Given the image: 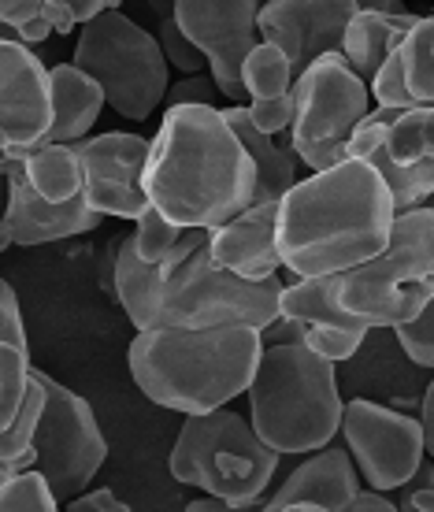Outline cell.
Instances as JSON below:
<instances>
[{
  "mask_svg": "<svg viewBox=\"0 0 434 512\" xmlns=\"http://www.w3.org/2000/svg\"><path fill=\"white\" fill-rule=\"evenodd\" d=\"M394 334H397V342H401V349H405V357H409L412 364H420V368H434V305L423 308L416 320L394 327Z\"/></svg>",
  "mask_w": 434,
  "mask_h": 512,
  "instance_id": "d6a6232c",
  "label": "cell"
},
{
  "mask_svg": "<svg viewBox=\"0 0 434 512\" xmlns=\"http://www.w3.org/2000/svg\"><path fill=\"white\" fill-rule=\"evenodd\" d=\"M0 153H8V138L4 134H0Z\"/></svg>",
  "mask_w": 434,
  "mask_h": 512,
  "instance_id": "7dc6e473",
  "label": "cell"
},
{
  "mask_svg": "<svg viewBox=\"0 0 434 512\" xmlns=\"http://www.w3.org/2000/svg\"><path fill=\"white\" fill-rule=\"evenodd\" d=\"M397 67L405 78L416 108H431L434 101V19H416L397 41Z\"/></svg>",
  "mask_w": 434,
  "mask_h": 512,
  "instance_id": "d4e9b609",
  "label": "cell"
},
{
  "mask_svg": "<svg viewBox=\"0 0 434 512\" xmlns=\"http://www.w3.org/2000/svg\"><path fill=\"white\" fill-rule=\"evenodd\" d=\"M245 112H249V123H253L256 134L275 138L279 130H290V119H294V97L282 93V97H271V101H253Z\"/></svg>",
  "mask_w": 434,
  "mask_h": 512,
  "instance_id": "836d02e7",
  "label": "cell"
},
{
  "mask_svg": "<svg viewBox=\"0 0 434 512\" xmlns=\"http://www.w3.org/2000/svg\"><path fill=\"white\" fill-rule=\"evenodd\" d=\"M342 512H397V505L390 498H383V494H375V490H360Z\"/></svg>",
  "mask_w": 434,
  "mask_h": 512,
  "instance_id": "60d3db41",
  "label": "cell"
},
{
  "mask_svg": "<svg viewBox=\"0 0 434 512\" xmlns=\"http://www.w3.org/2000/svg\"><path fill=\"white\" fill-rule=\"evenodd\" d=\"M26 390H30V349L0 346V431L15 423Z\"/></svg>",
  "mask_w": 434,
  "mask_h": 512,
  "instance_id": "83f0119b",
  "label": "cell"
},
{
  "mask_svg": "<svg viewBox=\"0 0 434 512\" xmlns=\"http://www.w3.org/2000/svg\"><path fill=\"white\" fill-rule=\"evenodd\" d=\"M130 242H134V253H138L145 264L160 268L164 256L182 242V231L175 227V223H167L160 212L145 208V216L138 219V231L130 234Z\"/></svg>",
  "mask_w": 434,
  "mask_h": 512,
  "instance_id": "f546056e",
  "label": "cell"
},
{
  "mask_svg": "<svg viewBox=\"0 0 434 512\" xmlns=\"http://www.w3.org/2000/svg\"><path fill=\"white\" fill-rule=\"evenodd\" d=\"M0 512H60V501L34 468H26L0 487Z\"/></svg>",
  "mask_w": 434,
  "mask_h": 512,
  "instance_id": "f1b7e54d",
  "label": "cell"
},
{
  "mask_svg": "<svg viewBox=\"0 0 434 512\" xmlns=\"http://www.w3.org/2000/svg\"><path fill=\"white\" fill-rule=\"evenodd\" d=\"M141 193L179 231H216L249 208L253 164L219 108L179 104L149 141Z\"/></svg>",
  "mask_w": 434,
  "mask_h": 512,
  "instance_id": "7a4b0ae2",
  "label": "cell"
},
{
  "mask_svg": "<svg viewBox=\"0 0 434 512\" xmlns=\"http://www.w3.org/2000/svg\"><path fill=\"white\" fill-rule=\"evenodd\" d=\"M52 127L49 67L15 38H0V134L8 138L12 164L41 149Z\"/></svg>",
  "mask_w": 434,
  "mask_h": 512,
  "instance_id": "9a60e30c",
  "label": "cell"
},
{
  "mask_svg": "<svg viewBox=\"0 0 434 512\" xmlns=\"http://www.w3.org/2000/svg\"><path fill=\"white\" fill-rule=\"evenodd\" d=\"M279 275L264 282H245L227 275L212 264L208 249H193L179 268L160 282V305H156L149 331H205V327H249L264 331L279 320Z\"/></svg>",
  "mask_w": 434,
  "mask_h": 512,
  "instance_id": "ba28073f",
  "label": "cell"
},
{
  "mask_svg": "<svg viewBox=\"0 0 434 512\" xmlns=\"http://www.w3.org/2000/svg\"><path fill=\"white\" fill-rule=\"evenodd\" d=\"M41 15H45V23H49L52 34H71V30H78V26L71 23V12H67L64 0H45V4H41Z\"/></svg>",
  "mask_w": 434,
  "mask_h": 512,
  "instance_id": "f35d334b",
  "label": "cell"
},
{
  "mask_svg": "<svg viewBox=\"0 0 434 512\" xmlns=\"http://www.w3.org/2000/svg\"><path fill=\"white\" fill-rule=\"evenodd\" d=\"M186 512H234V509H227V505L216 501V498H201V501H190Z\"/></svg>",
  "mask_w": 434,
  "mask_h": 512,
  "instance_id": "ee69618b",
  "label": "cell"
},
{
  "mask_svg": "<svg viewBox=\"0 0 434 512\" xmlns=\"http://www.w3.org/2000/svg\"><path fill=\"white\" fill-rule=\"evenodd\" d=\"M41 4L45 0H4L0 4V26L15 30L19 45H38V41L52 38L49 23L41 15Z\"/></svg>",
  "mask_w": 434,
  "mask_h": 512,
  "instance_id": "4dcf8cb0",
  "label": "cell"
},
{
  "mask_svg": "<svg viewBox=\"0 0 434 512\" xmlns=\"http://www.w3.org/2000/svg\"><path fill=\"white\" fill-rule=\"evenodd\" d=\"M167 464L182 487H201L208 498L238 512L260 501V494L271 487L279 453H271L256 438L242 412L216 409L182 420Z\"/></svg>",
  "mask_w": 434,
  "mask_h": 512,
  "instance_id": "8992f818",
  "label": "cell"
},
{
  "mask_svg": "<svg viewBox=\"0 0 434 512\" xmlns=\"http://www.w3.org/2000/svg\"><path fill=\"white\" fill-rule=\"evenodd\" d=\"M8 245H12V234H8V223H4V219H0V253H4V249H8Z\"/></svg>",
  "mask_w": 434,
  "mask_h": 512,
  "instance_id": "f6af8a7d",
  "label": "cell"
},
{
  "mask_svg": "<svg viewBox=\"0 0 434 512\" xmlns=\"http://www.w3.org/2000/svg\"><path fill=\"white\" fill-rule=\"evenodd\" d=\"M338 305L364 327H401L434 305V212L394 216L386 249L338 275Z\"/></svg>",
  "mask_w": 434,
  "mask_h": 512,
  "instance_id": "5b68a950",
  "label": "cell"
},
{
  "mask_svg": "<svg viewBox=\"0 0 434 512\" xmlns=\"http://www.w3.org/2000/svg\"><path fill=\"white\" fill-rule=\"evenodd\" d=\"M212 264L234 279L264 282L275 279L279 253H275V205H249L242 216L227 219L223 227L208 231L205 242Z\"/></svg>",
  "mask_w": 434,
  "mask_h": 512,
  "instance_id": "e0dca14e",
  "label": "cell"
},
{
  "mask_svg": "<svg viewBox=\"0 0 434 512\" xmlns=\"http://www.w3.org/2000/svg\"><path fill=\"white\" fill-rule=\"evenodd\" d=\"M38 383L45 390V405L34 427V472L45 479L52 498L67 505L86 494L93 475L101 472V464L108 461V442L86 397L45 372H38Z\"/></svg>",
  "mask_w": 434,
  "mask_h": 512,
  "instance_id": "30bf717a",
  "label": "cell"
},
{
  "mask_svg": "<svg viewBox=\"0 0 434 512\" xmlns=\"http://www.w3.org/2000/svg\"><path fill=\"white\" fill-rule=\"evenodd\" d=\"M420 435H423V449H427V457L434 453V386L423 390V405H420Z\"/></svg>",
  "mask_w": 434,
  "mask_h": 512,
  "instance_id": "b9f144b4",
  "label": "cell"
},
{
  "mask_svg": "<svg viewBox=\"0 0 434 512\" xmlns=\"http://www.w3.org/2000/svg\"><path fill=\"white\" fill-rule=\"evenodd\" d=\"M156 45H160V56H164V64L175 67L179 75L193 78V75H201V71H205V60H201V52H197L190 41L182 38V30L175 26V19H171V15H167L164 23H160Z\"/></svg>",
  "mask_w": 434,
  "mask_h": 512,
  "instance_id": "1f68e13d",
  "label": "cell"
},
{
  "mask_svg": "<svg viewBox=\"0 0 434 512\" xmlns=\"http://www.w3.org/2000/svg\"><path fill=\"white\" fill-rule=\"evenodd\" d=\"M78 167H82V201L97 216L134 219L145 216V193H141V171L149 156V141L141 134H97L75 145Z\"/></svg>",
  "mask_w": 434,
  "mask_h": 512,
  "instance_id": "4fadbf2b",
  "label": "cell"
},
{
  "mask_svg": "<svg viewBox=\"0 0 434 512\" xmlns=\"http://www.w3.org/2000/svg\"><path fill=\"white\" fill-rule=\"evenodd\" d=\"M64 512H130V505L115 490L101 487V490H90V494H78L75 501H67Z\"/></svg>",
  "mask_w": 434,
  "mask_h": 512,
  "instance_id": "8d00e7d4",
  "label": "cell"
},
{
  "mask_svg": "<svg viewBox=\"0 0 434 512\" xmlns=\"http://www.w3.org/2000/svg\"><path fill=\"white\" fill-rule=\"evenodd\" d=\"M49 97H52V127L41 145H78L86 141L93 123L101 119L104 97L90 78L71 64L49 67Z\"/></svg>",
  "mask_w": 434,
  "mask_h": 512,
  "instance_id": "44dd1931",
  "label": "cell"
},
{
  "mask_svg": "<svg viewBox=\"0 0 434 512\" xmlns=\"http://www.w3.org/2000/svg\"><path fill=\"white\" fill-rule=\"evenodd\" d=\"M338 431L345 435V446H349L345 453L357 475L375 494L409 487L420 464L427 461L416 416H405V412L364 401V397L342 405Z\"/></svg>",
  "mask_w": 434,
  "mask_h": 512,
  "instance_id": "8fae6325",
  "label": "cell"
},
{
  "mask_svg": "<svg viewBox=\"0 0 434 512\" xmlns=\"http://www.w3.org/2000/svg\"><path fill=\"white\" fill-rule=\"evenodd\" d=\"M357 0H271L256 8V38L286 56L290 75H305L320 56L342 49V30Z\"/></svg>",
  "mask_w": 434,
  "mask_h": 512,
  "instance_id": "5bb4252c",
  "label": "cell"
},
{
  "mask_svg": "<svg viewBox=\"0 0 434 512\" xmlns=\"http://www.w3.org/2000/svg\"><path fill=\"white\" fill-rule=\"evenodd\" d=\"M0 346L30 349L26 346V327H23V312H19V297H15V290L4 279H0Z\"/></svg>",
  "mask_w": 434,
  "mask_h": 512,
  "instance_id": "e575fe53",
  "label": "cell"
},
{
  "mask_svg": "<svg viewBox=\"0 0 434 512\" xmlns=\"http://www.w3.org/2000/svg\"><path fill=\"white\" fill-rule=\"evenodd\" d=\"M294 86V75H290V64L275 45H256L242 64V90L253 97V101H271V97H282Z\"/></svg>",
  "mask_w": 434,
  "mask_h": 512,
  "instance_id": "4316f807",
  "label": "cell"
},
{
  "mask_svg": "<svg viewBox=\"0 0 434 512\" xmlns=\"http://www.w3.org/2000/svg\"><path fill=\"white\" fill-rule=\"evenodd\" d=\"M279 320L297 323L301 331H368L360 320L345 316L338 305V275L297 279L290 286H282Z\"/></svg>",
  "mask_w": 434,
  "mask_h": 512,
  "instance_id": "7402d4cb",
  "label": "cell"
},
{
  "mask_svg": "<svg viewBox=\"0 0 434 512\" xmlns=\"http://www.w3.org/2000/svg\"><path fill=\"white\" fill-rule=\"evenodd\" d=\"M434 108H412L390 123L383 138L386 164L416 167L423 160H434Z\"/></svg>",
  "mask_w": 434,
  "mask_h": 512,
  "instance_id": "484cf974",
  "label": "cell"
},
{
  "mask_svg": "<svg viewBox=\"0 0 434 512\" xmlns=\"http://www.w3.org/2000/svg\"><path fill=\"white\" fill-rule=\"evenodd\" d=\"M219 116H223V123L230 127V134L238 138V145H242L249 164H253V197H249V205H279L282 193L297 182V160L282 145H275V138L256 134L245 104H238V108L230 104Z\"/></svg>",
  "mask_w": 434,
  "mask_h": 512,
  "instance_id": "ffe728a7",
  "label": "cell"
},
{
  "mask_svg": "<svg viewBox=\"0 0 434 512\" xmlns=\"http://www.w3.org/2000/svg\"><path fill=\"white\" fill-rule=\"evenodd\" d=\"M282 512H327V509H320V505H286Z\"/></svg>",
  "mask_w": 434,
  "mask_h": 512,
  "instance_id": "bcb514c9",
  "label": "cell"
},
{
  "mask_svg": "<svg viewBox=\"0 0 434 512\" xmlns=\"http://www.w3.org/2000/svg\"><path fill=\"white\" fill-rule=\"evenodd\" d=\"M64 4H67V12H71V23L86 26V23H93L101 12H108V4H112V0H64Z\"/></svg>",
  "mask_w": 434,
  "mask_h": 512,
  "instance_id": "ab89813d",
  "label": "cell"
},
{
  "mask_svg": "<svg viewBox=\"0 0 434 512\" xmlns=\"http://www.w3.org/2000/svg\"><path fill=\"white\" fill-rule=\"evenodd\" d=\"M23 179L45 205H67L82 197V167L75 145H41L23 160Z\"/></svg>",
  "mask_w": 434,
  "mask_h": 512,
  "instance_id": "cb8c5ba5",
  "label": "cell"
},
{
  "mask_svg": "<svg viewBox=\"0 0 434 512\" xmlns=\"http://www.w3.org/2000/svg\"><path fill=\"white\" fill-rule=\"evenodd\" d=\"M212 82L201 75L193 78H182L175 90H167V97H171V108H179V104H205V108H212Z\"/></svg>",
  "mask_w": 434,
  "mask_h": 512,
  "instance_id": "74e56055",
  "label": "cell"
},
{
  "mask_svg": "<svg viewBox=\"0 0 434 512\" xmlns=\"http://www.w3.org/2000/svg\"><path fill=\"white\" fill-rule=\"evenodd\" d=\"M394 205L379 175L360 160L297 179L275 205L279 268L297 279H327L368 264L386 249Z\"/></svg>",
  "mask_w": 434,
  "mask_h": 512,
  "instance_id": "6da1fadb",
  "label": "cell"
},
{
  "mask_svg": "<svg viewBox=\"0 0 434 512\" xmlns=\"http://www.w3.org/2000/svg\"><path fill=\"white\" fill-rule=\"evenodd\" d=\"M260 353V334L249 327L141 331L130 342V375L160 409L205 416L249 390Z\"/></svg>",
  "mask_w": 434,
  "mask_h": 512,
  "instance_id": "3957f363",
  "label": "cell"
},
{
  "mask_svg": "<svg viewBox=\"0 0 434 512\" xmlns=\"http://www.w3.org/2000/svg\"><path fill=\"white\" fill-rule=\"evenodd\" d=\"M360 494V475L342 446L316 449L308 461H301L286 475L264 512H282L286 505H320L327 512H342Z\"/></svg>",
  "mask_w": 434,
  "mask_h": 512,
  "instance_id": "ac0fdd59",
  "label": "cell"
},
{
  "mask_svg": "<svg viewBox=\"0 0 434 512\" xmlns=\"http://www.w3.org/2000/svg\"><path fill=\"white\" fill-rule=\"evenodd\" d=\"M256 0H175L171 19L182 38L201 52L205 67H212V86L234 108L242 104V64L260 45L256 38Z\"/></svg>",
  "mask_w": 434,
  "mask_h": 512,
  "instance_id": "7c38bea8",
  "label": "cell"
},
{
  "mask_svg": "<svg viewBox=\"0 0 434 512\" xmlns=\"http://www.w3.org/2000/svg\"><path fill=\"white\" fill-rule=\"evenodd\" d=\"M112 282H115V301L123 305V312L130 316V323L141 331L153 327L156 305H160V275L153 264H145L134 253L130 238L115 242V260H112Z\"/></svg>",
  "mask_w": 434,
  "mask_h": 512,
  "instance_id": "603a6c76",
  "label": "cell"
},
{
  "mask_svg": "<svg viewBox=\"0 0 434 512\" xmlns=\"http://www.w3.org/2000/svg\"><path fill=\"white\" fill-rule=\"evenodd\" d=\"M26 468H34V453H30V457H23V461H15V464H0V487H4L15 472H26Z\"/></svg>",
  "mask_w": 434,
  "mask_h": 512,
  "instance_id": "7bdbcfd3",
  "label": "cell"
},
{
  "mask_svg": "<svg viewBox=\"0 0 434 512\" xmlns=\"http://www.w3.org/2000/svg\"><path fill=\"white\" fill-rule=\"evenodd\" d=\"M397 512H434V483H431V457L420 464L416 479L409 483V494L401 498Z\"/></svg>",
  "mask_w": 434,
  "mask_h": 512,
  "instance_id": "d590c367",
  "label": "cell"
},
{
  "mask_svg": "<svg viewBox=\"0 0 434 512\" xmlns=\"http://www.w3.org/2000/svg\"><path fill=\"white\" fill-rule=\"evenodd\" d=\"M412 23H416V15H405L390 4H357V12L349 15V23L342 30V49L338 52L349 64V71L368 86Z\"/></svg>",
  "mask_w": 434,
  "mask_h": 512,
  "instance_id": "d6986e66",
  "label": "cell"
},
{
  "mask_svg": "<svg viewBox=\"0 0 434 512\" xmlns=\"http://www.w3.org/2000/svg\"><path fill=\"white\" fill-rule=\"evenodd\" d=\"M71 67H78L101 90L104 104H112L119 116L134 123L153 116V108L171 90L156 38L115 4H108V12L93 23L78 26Z\"/></svg>",
  "mask_w": 434,
  "mask_h": 512,
  "instance_id": "52a82bcc",
  "label": "cell"
},
{
  "mask_svg": "<svg viewBox=\"0 0 434 512\" xmlns=\"http://www.w3.org/2000/svg\"><path fill=\"white\" fill-rule=\"evenodd\" d=\"M290 97H294V119H290L286 153L312 167V175L342 164L345 141L371 108L368 86L349 71L342 52H327L305 75H297Z\"/></svg>",
  "mask_w": 434,
  "mask_h": 512,
  "instance_id": "9c48e42d",
  "label": "cell"
},
{
  "mask_svg": "<svg viewBox=\"0 0 434 512\" xmlns=\"http://www.w3.org/2000/svg\"><path fill=\"white\" fill-rule=\"evenodd\" d=\"M249 427L271 453L327 449L342 423L334 364L305 346H264L249 383Z\"/></svg>",
  "mask_w": 434,
  "mask_h": 512,
  "instance_id": "277c9868",
  "label": "cell"
},
{
  "mask_svg": "<svg viewBox=\"0 0 434 512\" xmlns=\"http://www.w3.org/2000/svg\"><path fill=\"white\" fill-rule=\"evenodd\" d=\"M0 175L8 179V205H4V216L0 219L8 223L12 245H49L97 231L101 216L90 212L82 197L67 201V205H45L26 186L23 164H12L4 156H0Z\"/></svg>",
  "mask_w": 434,
  "mask_h": 512,
  "instance_id": "2e32d148",
  "label": "cell"
}]
</instances>
